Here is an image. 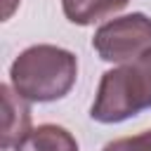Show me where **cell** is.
<instances>
[{
	"label": "cell",
	"mask_w": 151,
	"mask_h": 151,
	"mask_svg": "<svg viewBox=\"0 0 151 151\" xmlns=\"http://www.w3.org/2000/svg\"><path fill=\"white\" fill-rule=\"evenodd\" d=\"M0 94H2V139H0V149L9 151L28 134V130H31V109H28L26 99L12 85H2Z\"/></svg>",
	"instance_id": "obj_4"
},
{
	"label": "cell",
	"mask_w": 151,
	"mask_h": 151,
	"mask_svg": "<svg viewBox=\"0 0 151 151\" xmlns=\"http://www.w3.org/2000/svg\"><path fill=\"white\" fill-rule=\"evenodd\" d=\"M14 151H78L76 137L61 125H38L14 146Z\"/></svg>",
	"instance_id": "obj_5"
},
{
	"label": "cell",
	"mask_w": 151,
	"mask_h": 151,
	"mask_svg": "<svg viewBox=\"0 0 151 151\" xmlns=\"http://www.w3.org/2000/svg\"><path fill=\"white\" fill-rule=\"evenodd\" d=\"M17 2H19V0H5V14H2L5 19H9V17H12V12H14Z\"/></svg>",
	"instance_id": "obj_8"
},
{
	"label": "cell",
	"mask_w": 151,
	"mask_h": 151,
	"mask_svg": "<svg viewBox=\"0 0 151 151\" xmlns=\"http://www.w3.org/2000/svg\"><path fill=\"white\" fill-rule=\"evenodd\" d=\"M92 47L99 59L111 64H125L151 50V19L142 12L111 19L94 31Z\"/></svg>",
	"instance_id": "obj_3"
},
{
	"label": "cell",
	"mask_w": 151,
	"mask_h": 151,
	"mask_svg": "<svg viewBox=\"0 0 151 151\" xmlns=\"http://www.w3.org/2000/svg\"><path fill=\"white\" fill-rule=\"evenodd\" d=\"M78 59L57 45H33L9 66V85L26 101H54L76 85Z\"/></svg>",
	"instance_id": "obj_1"
},
{
	"label": "cell",
	"mask_w": 151,
	"mask_h": 151,
	"mask_svg": "<svg viewBox=\"0 0 151 151\" xmlns=\"http://www.w3.org/2000/svg\"><path fill=\"white\" fill-rule=\"evenodd\" d=\"M101 151H151V130L134 137H120L116 142H109Z\"/></svg>",
	"instance_id": "obj_7"
},
{
	"label": "cell",
	"mask_w": 151,
	"mask_h": 151,
	"mask_svg": "<svg viewBox=\"0 0 151 151\" xmlns=\"http://www.w3.org/2000/svg\"><path fill=\"white\" fill-rule=\"evenodd\" d=\"M151 109V50L101 76L90 116L97 123H123Z\"/></svg>",
	"instance_id": "obj_2"
},
{
	"label": "cell",
	"mask_w": 151,
	"mask_h": 151,
	"mask_svg": "<svg viewBox=\"0 0 151 151\" xmlns=\"http://www.w3.org/2000/svg\"><path fill=\"white\" fill-rule=\"evenodd\" d=\"M127 2L130 0H61V7L68 21L78 26H87L123 9Z\"/></svg>",
	"instance_id": "obj_6"
}]
</instances>
